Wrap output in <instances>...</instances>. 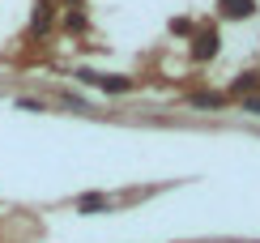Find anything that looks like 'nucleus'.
Masks as SVG:
<instances>
[{"mask_svg": "<svg viewBox=\"0 0 260 243\" xmlns=\"http://www.w3.org/2000/svg\"><path fill=\"white\" fill-rule=\"evenodd\" d=\"M213 51H218V35H213V30H205V35H201V43L192 39V56H197V60H209Z\"/></svg>", "mask_w": 260, "mask_h": 243, "instance_id": "obj_1", "label": "nucleus"}, {"mask_svg": "<svg viewBox=\"0 0 260 243\" xmlns=\"http://www.w3.org/2000/svg\"><path fill=\"white\" fill-rule=\"evenodd\" d=\"M252 0H222V17H235V21H239V17H252Z\"/></svg>", "mask_w": 260, "mask_h": 243, "instance_id": "obj_2", "label": "nucleus"}, {"mask_svg": "<svg viewBox=\"0 0 260 243\" xmlns=\"http://www.w3.org/2000/svg\"><path fill=\"white\" fill-rule=\"evenodd\" d=\"M94 85H103L107 94H124V90H133V81H128V77H99Z\"/></svg>", "mask_w": 260, "mask_h": 243, "instance_id": "obj_3", "label": "nucleus"}, {"mask_svg": "<svg viewBox=\"0 0 260 243\" xmlns=\"http://www.w3.org/2000/svg\"><path fill=\"white\" fill-rule=\"evenodd\" d=\"M222 103H226V94H209V90L192 94V107H222Z\"/></svg>", "mask_w": 260, "mask_h": 243, "instance_id": "obj_4", "label": "nucleus"}, {"mask_svg": "<svg viewBox=\"0 0 260 243\" xmlns=\"http://www.w3.org/2000/svg\"><path fill=\"white\" fill-rule=\"evenodd\" d=\"M94 209H107V196H81V214H94Z\"/></svg>", "mask_w": 260, "mask_h": 243, "instance_id": "obj_5", "label": "nucleus"}, {"mask_svg": "<svg viewBox=\"0 0 260 243\" xmlns=\"http://www.w3.org/2000/svg\"><path fill=\"white\" fill-rule=\"evenodd\" d=\"M17 107H21V111H43L39 98H17Z\"/></svg>", "mask_w": 260, "mask_h": 243, "instance_id": "obj_6", "label": "nucleus"}, {"mask_svg": "<svg viewBox=\"0 0 260 243\" xmlns=\"http://www.w3.org/2000/svg\"><path fill=\"white\" fill-rule=\"evenodd\" d=\"M256 85H260V77L247 73V77H239V85H235V90H256Z\"/></svg>", "mask_w": 260, "mask_h": 243, "instance_id": "obj_7", "label": "nucleus"}, {"mask_svg": "<svg viewBox=\"0 0 260 243\" xmlns=\"http://www.w3.org/2000/svg\"><path fill=\"white\" fill-rule=\"evenodd\" d=\"M243 111H252V115H260V98H247V103H243Z\"/></svg>", "mask_w": 260, "mask_h": 243, "instance_id": "obj_8", "label": "nucleus"}]
</instances>
